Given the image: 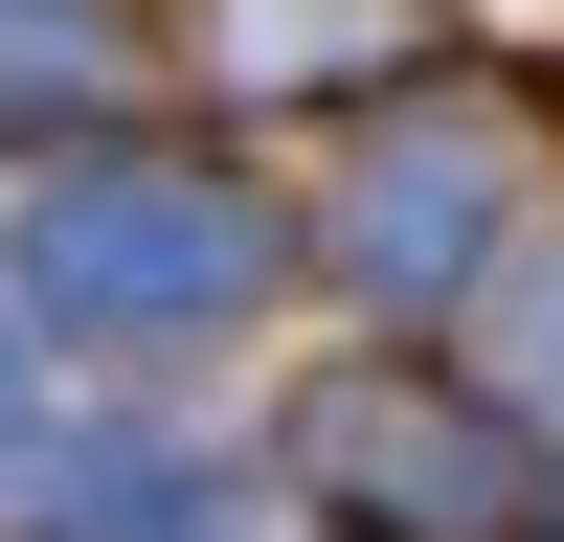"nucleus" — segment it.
I'll return each instance as SVG.
<instances>
[{
	"label": "nucleus",
	"mask_w": 564,
	"mask_h": 542,
	"mask_svg": "<svg viewBox=\"0 0 564 542\" xmlns=\"http://www.w3.org/2000/svg\"><path fill=\"white\" fill-rule=\"evenodd\" d=\"M45 271H68L90 316H226V294H249V204H226V181H181V159H135V181H68Z\"/></svg>",
	"instance_id": "nucleus-1"
}]
</instances>
